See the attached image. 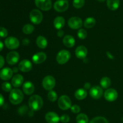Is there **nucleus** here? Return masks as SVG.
Masks as SVG:
<instances>
[{"mask_svg":"<svg viewBox=\"0 0 123 123\" xmlns=\"http://www.w3.org/2000/svg\"><path fill=\"white\" fill-rule=\"evenodd\" d=\"M28 105L32 111H38L43 107V100L40 95H31L28 100Z\"/></svg>","mask_w":123,"mask_h":123,"instance_id":"nucleus-1","label":"nucleus"},{"mask_svg":"<svg viewBox=\"0 0 123 123\" xmlns=\"http://www.w3.org/2000/svg\"><path fill=\"white\" fill-rule=\"evenodd\" d=\"M24 100L23 92L19 89H13L10 92L9 100L12 104L14 105L21 103Z\"/></svg>","mask_w":123,"mask_h":123,"instance_id":"nucleus-2","label":"nucleus"},{"mask_svg":"<svg viewBox=\"0 0 123 123\" xmlns=\"http://www.w3.org/2000/svg\"><path fill=\"white\" fill-rule=\"evenodd\" d=\"M71 57V54L68 50L62 49L56 55V62L60 65H64L66 63Z\"/></svg>","mask_w":123,"mask_h":123,"instance_id":"nucleus-3","label":"nucleus"},{"mask_svg":"<svg viewBox=\"0 0 123 123\" xmlns=\"http://www.w3.org/2000/svg\"><path fill=\"white\" fill-rule=\"evenodd\" d=\"M58 104L61 109L66 110L70 109L72 107V101L67 95H63L59 98L58 100Z\"/></svg>","mask_w":123,"mask_h":123,"instance_id":"nucleus-4","label":"nucleus"},{"mask_svg":"<svg viewBox=\"0 0 123 123\" xmlns=\"http://www.w3.org/2000/svg\"><path fill=\"white\" fill-rule=\"evenodd\" d=\"M43 14L38 9H33L30 13V18L33 24H40L43 20Z\"/></svg>","mask_w":123,"mask_h":123,"instance_id":"nucleus-5","label":"nucleus"},{"mask_svg":"<svg viewBox=\"0 0 123 123\" xmlns=\"http://www.w3.org/2000/svg\"><path fill=\"white\" fill-rule=\"evenodd\" d=\"M56 82L54 77L52 75H47L43 78L42 81V86L44 89L47 90H51L55 87Z\"/></svg>","mask_w":123,"mask_h":123,"instance_id":"nucleus-6","label":"nucleus"},{"mask_svg":"<svg viewBox=\"0 0 123 123\" xmlns=\"http://www.w3.org/2000/svg\"><path fill=\"white\" fill-rule=\"evenodd\" d=\"M4 43L6 47L10 49H16L19 47V45H20L19 40L16 37H13V36L7 37L5 40Z\"/></svg>","mask_w":123,"mask_h":123,"instance_id":"nucleus-7","label":"nucleus"},{"mask_svg":"<svg viewBox=\"0 0 123 123\" xmlns=\"http://www.w3.org/2000/svg\"><path fill=\"white\" fill-rule=\"evenodd\" d=\"M69 4L67 0H57L54 4V8L56 12H64L67 10Z\"/></svg>","mask_w":123,"mask_h":123,"instance_id":"nucleus-8","label":"nucleus"},{"mask_svg":"<svg viewBox=\"0 0 123 123\" xmlns=\"http://www.w3.org/2000/svg\"><path fill=\"white\" fill-rule=\"evenodd\" d=\"M36 6L43 11H48L52 8L51 0H35Z\"/></svg>","mask_w":123,"mask_h":123,"instance_id":"nucleus-9","label":"nucleus"},{"mask_svg":"<svg viewBox=\"0 0 123 123\" xmlns=\"http://www.w3.org/2000/svg\"><path fill=\"white\" fill-rule=\"evenodd\" d=\"M82 20L80 18L73 16L70 18L68 20V25L73 30L80 29L82 25Z\"/></svg>","mask_w":123,"mask_h":123,"instance_id":"nucleus-10","label":"nucleus"},{"mask_svg":"<svg viewBox=\"0 0 123 123\" xmlns=\"http://www.w3.org/2000/svg\"><path fill=\"white\" fill-rule=\"evenodd\" d=\"M117 91L113 88L108 89L104 93V97L109 102H113L115 101L118 98Z\"/></svg>","mask_w":123,"mask_h":123,"instance_id":"nucleus-11","label":"nucleus"},{"mask_svg":"<svg viewBox=\"0 0 123 123\" xmlns=\"http://www.w3.org/2000/svg\"><path fill=\"white\" fill-rule=\"evenodd\" d=\"M20 56L18 52L11 51L7 54L6 57L7 62L10 65H14L19 62Z\"/></svg>","mask_w":123,"mask_h":123,"instance_id":"nucleus-12","label":"nucleus"},{"mask_svg":"<svg viewBox=\"0 0 123 123\" xmlns=\"http://www.w3.org/2000/svg\"><path fill=\"white\" fill-rule=\"evenodd\" d=\"M103 90L99 86H94L90 89V95L92 98L99 99L102 96Z\"/></svg>","mask_w":123,"mask_h":123,"instance_id":"nucleus-13","label":"nucleus"},{"mask_svg":"<svg viewBox=\"0 0 123 123\" xmlns=\"http://www.w3.org/2000/svg\"><path fill=\"white\" fill-rule=\"evenodd\" d=\"M19 70L23 72H27L29 71H31L32 69V63L28 60H22L21 62H20V63H19V66H18Z\"/></svg>","mask_w":123,"mask_h":123,"instance_id":"nucleus-14","label":"nucleus"},{"mask_svg":"<svg viewBox=\"0 0 123 123\" xmlns=\"http://www.w3.org/2000/svg\"><path fill=\"white\" fill-rule=\"evenodd\" d=\"M45 119L48 123H58L60 117L54 112H49L46 114Z\"/></svg>","mask_w":123,"mask_h":123,"instance_id":"nucleus-15","label":"nucleus"},{"mask_svg":"<svg viewBox=\"0 0 123 123\" xmlns=\"http://www.w3.org/2000/svg\"><path fill=\"white\" fill-rule=\"evenodd\" d=\"M13 73V70L11 68H4L0 71V78L4 81L8 80L12 77Z\"/></svg>","mask_w":123,"mask_h":123,"instance_id":"nucleus-16","label":"nucleus"},{"mask_svg":"<svg viewBox=\"0 0 123 123\" xmlns=\"http://www.w3.org/2000/svg\"><path fill=\"white\" fill-rule=\"evenodd\" d=\"M46 54L43 52H39L32 55V60L35 64H40L46 60Z\"/></svg>","mask_w":123,"mask_h":123,"instance_id":"nucleus-17","label":"nucleus"},{"mask_svg":"<svg viewBox=\"0 0 123 123\" xmlns=\"http://www.w3.org/2000/svg\"><path fill=\"white\" fill-rule=\"evenodd\" d=\"M34 85L32 82L28 81L25 82L22 85V90L26 95H32L34 92Z\"/></svg>","mask_w":123,"mask_h":123,"instance_id":"nucleus-18","label":"nucleus"},{"mask_svg":"<svg viewBox=\"0 0 123 123\" xmlns=\"http://www.w3.org/2000/svg\"><path fill=\"white\" fill-rule=\"evenodd\" d=\"M88 54L87 48L83 45H80L76 48L75 50V55L78 59H85Z\"/></svg>","mask_w":123,"mask_h":123,"instance_id":"nucleus-19","label":"nucleus"},{"mask_svg":"<svg viewBox=\"0 0 123 123\" xmlns=\"http://www.w3.org/2000/svg\"><path fill=\"white\" fill-rule=\"evenodd\" d=\"M24 77L20 74H16L13 77L12 79V84L14 88H19L23 85Z\"/></svg>","mask_w":123,"mask_h":123,"instance_id":"nucleus-20","label":"nucleus"},{"mask_svg":"<svg viewBox=\"0 0 123 123\" xmlns=\"http://www.w3.org/2000/svg\"><path fill=\"white\" fill-rule=\"evenodd\" d=\"M64 45L67 48H72L75 45V39L71 35H66L62 40Z\"/></svg>","mask_w":123,"mask_h":123,"instance_id":"nucleus-21","label":"nucleus"},{"mask_svg":"<svg viewBox=\"0 0 123 123\" xmlns=\"http://www.w3.org/2000/svg\"><path fill=\"white\" fill-rule=\"evenodd\" d=\"M65 25V19L62 16H57L54 19V25L57 30H61Z\"/></svg>","mask_w":123,"mask_h":123,"instance_id":"nucleus-22","label":"nucleus"},{"mask_svg":"<svg viewBox=\"0 0 123 123\" xmlns=\"http://www.w3.org/2000/svg\"><path fill=\"white\" fill-rule=\"evenodd\" d=\"M36 44L38 48L41 49H44L48 46V41L43 36H39L36 39Z\"/></svg>","mask_w":123,"mask_h":123,"instance_id":"nucleus-23","label":"nucleus"},{"mask_svg":"<svg viewBox=\"0 0 123 123\" xmlns=\"http://www.w3.org/2000/svg\"><path fill=\"white\" fill-rule=\"evenodd\" d=\"M87 96V92L86 89H83V88H80L78 90H76L74 93V96L78 100H82L85 99Z\"/></svg>","mask_w":123,"mask_h":123,"instance_id":"nucleus-24","label":"nucleus"},{"mask_svg":"<svg viewBox=\"0 0 123 123\" xmlns=\"http://www.w3.org/2000/svg\"><path fill=\"white\" fill-rule=\"evenodd\" d=\"M120 5V0H107V6L111 10H116Z\"/></svg>","mask_w":123,"mask_h":123,"instance_id":"nucleus-25","label":"nucleus"},{"mask_svg":"<svg viewBox=\"0 0 123 123\" xmlns=\"http://www.w3.org/2000/svg\"><path fill=\"white\" fill-rule=\"evenodd\" d=\"M96 20L92 17H88L85 20L84 23V27L86 28H91L96 25Z\"/></svg>","mask_w":123,"mask_h":123,"instance_id":"nucleus-26","label":"nucleus"},{"mask_svg":"<svg viewBox=\"0 0 123 123\" xmlns=\"http://www.w3.org/2000/svg\"><path fill=\"white\" fill-rule=\"evenodd\" d=\"M100 85L102 88L103 89H108L110 87L111 84V81L109 77H104L101 79L100 82Z\"/></svg>","mask_w":123,"mask_h":123,"instance_id":"nucleus-27","label":"nucleus"},{"mask_svg":"<svg viewBox=\"0 0 123 123\" xmlns=\"http://www.w3.org/2000/svg\"><path fill=\"white\" fill-rule=\"evenodd\" d=\"M76 121L77 123H88V117L85 113H80L76 116Z\"/></svg>","mask_w":123,"mask_h":123,"instance_id":"nucleus-28","label":"nucleus"},{"mask_svg":"<svg viewBox=\"0 0 123 123\" xmlns=\"http://www.w3.org/2000/svg\"><path fill=\"white\" fill-rule=\"evenodd\" d=\"M34 30V27L32 25L30 24H25L22 28V31L25 34H30Z\"/></svg>","mask_w":123,"mask_h":123,"instance_id":"nucleus-29","label":"nucleus"},{"mask_svg":"<svg viewBox=\"0 0 123 123\" xmlns=\"http://www.w3.org/2000/svg\"><path fill=\"white\" fill-rule=\"evenodd\" d=\"M58 98V95L54 90H49L48 94V98L51 102H55L56 101Z\"/></svg>","mask_w":123,"mask_h":123,"instance_id":"nucleus-30","label":"nucleus"},{"mask_svg":"<svg viewBox=\"0 0 123 123\" xmlns=\"http://www.w3.org/2000/svg\"><path fill=\"white\" fill-rule=\"evenodd\" d=\"M90 123H109V122L104 117L97 116L91 119Z\"/></svg>","mask_w":123,"mask_h":123,"instance_id":"nucleus-31","label":"nucleus"},{"mask_svg":"<svg viewBox=\"0 0 123 123\" xmlns=\"http://www.w3.org/2000/svg\"><path fill=\"white\" fill-rule=\"evenodd\" d=\"M12 84H11L9 82H5L2 84L1 88H2V89L4 91L7 92H10L11 90H12Z\"/></svg>","mask_w":123,"mask_h":123,"instance_id":"nucleus-32","label":"nucleus"},{"mask_svg":"<svg viewBox=\"0 0 123 123\" xmlns=\"http://www.w3.org/2000/svg\"><path fill=\"white\" fill-rule=\"evenodd\" d=\"M85 4V0H73V6L76 8H80Z\"/></svg>","mask_w":123,"mask_h":123,"instance_id":"nucleus-33","label":"nucleus"},{"mask_svg":"<svg viewBox=\"0 0 123 123\" xmlns=\"http://www.w3.org/2000/svg\"><path fill=\"white\" fill-rule=\"evenodd\" d=\"M78 36L80 39H85L87 36V32L84 28H80L78 31Z\"/></svg>","mask_w":123,"mask_h":123,"instance_id":"nucleus-34","label":"nucleus"},{"mask_svg":"<svg viewBox=\"0 0 123 123\" xmlns=\"http://www.w3.org/2000/svg\"><path fill=\"white\" fill-rule=\"evenodd\" d=\"M7 35H8V31H7V29L2 27H0V37H6Z\"/></svg>","mask_w":123,"mask_h":123,"instance_id":"nucleus-35","label":"nucleus"},{"mask_svg":"<svg viewBox=\"0 0 123 123\" xmlns=\"http://www.w3.org/2000/svg\"><path fill=\"white\" fill-rule=\"evenodd\" d=\"M71 111L74 113H78L80 111V107L78 105L74 104L70 107Z\"/></svg>","mask_w":123,"mask_h":123,"instance_id":"nucleus-36","label":"nucleus"},{"mask_svg":"<svg viewBox=\"0 0 123 123\" xmlns=\"http://www.w3.org/2000/svg\"><path fill=\"white\" fill-rule=\"evenodd\" d=\"M60 121L63 123H67L70 121V116L67 114L62 115L61 116H60Z\"/></svg>","mask_w":123,"mask_h":123,"instance_id":"nucleus-37","label":"nucleus"},{"mask_svg":"<svg viewBox=\"0 0 123 123\" xmlns=\"http://www.w3.org/2000/svg\"><path fill=\"white\" fill-rule=\"evenodd\" d=\"M4 59L2 55H0V69L2 68L4 65Z\"/></svg>","mask_w":123,"mask_h":123,"instance_id":"nucleus-38","label":"nucleus"},{"mask_svg":"<svg viewBox=\"0 0 123 123\" xmlns=\"http://www.w3.org/2000/svg\"><path fill=\"white\" fill-rule=\"evenodd\" d=\"M64 31H62V30H59V31L57 33V36L59 37H62L64 36Z\"/></svg>","mask_w":123,"mask_h":123,"instance_id":"nucleus-39","label":"nucleus"},{"mask_svg":"<svg viewBox=\"0 0 123 123\" xmlns=\"http://www.w3.org/2000/svg\"><path fill=\"white\" fill-rule=\"evenodd\" d=\"M4 98L3 96L0 94V107L4 104Z\"/></svg>","mask_w":123,"mask_h":123,"instance_id":"nucleus-40","label":"nucleus"},{"mask_svg":"<svg viewBox=\"0 0 123 123\" xmlns=\"http://www.w3.org/2000/svg\"><path fill=\"white\" fill-rule=\"evenodd\" d=\"M84 89L88 90V89H91V84L90 83H86L84 84Z\"/></svg>","mask_w":123,"mask_h":123,"instance_id":"nucleus-41","label":"nucleus"},{"mask_svg":"<svg viewBox=\"0 0 123 123\" xmlns=\"http://www.w3.org/2000/svg\"><path fill=\"white\" fill-rule=\"evenodd\" d=\"M106 54H107V55H108V57L109 58H110V59H114V56H113L110 53H109V51H107V53H106Z\"/></svg>","mask_w":123,"mask_h":123,"instance_id":"nucleus-42","label":"nucleus"},{"mask_svg":"<svg viewBox=\"0 0 123 123\" xmlns=\"http://www.w3.org/2000/svg\"><path fill=\"white\" fill-rule=\"evenodd\" d=\"M3 48H4V43L0 41V51H1L2 50Z\"/></svg>","mask_w":123,"mask_h":123,"instance_id":"nucleus-43","label":"nucleus"},{"mask_svg":"<svg viewBox=\"0 0 123 123\" xmlns=\"http://www.w3.org/2000/svg\"><path fill=\"white\" fill-rule=\"evenodd\" d=\"M19 68H17V67H14L13 68V69L12 70H13V72H18V71H19Z\"/></svg>","mask_w":123,"mask_h":123,"instance_id":"nucleus-44","label":"nucleus"},{"mask_svg":"<svg viewBox=\"0 0 123 123\" xmlns=\"http://www.w3.org/2000/svg\"><path fill=\"white\" fill-rule=\"evenodd\" d=\"M97 1H98V2H104V1H105L106 0H97Z\"/></svg>","mask_w":123,"mask_h":123,"instance_id":"nucleus-45","label":"nucleus"},{"mask_svg":"<svg viewBox=\"0 0 123 123\" xmlns=\"http://www.w3.org/2000/svg\"></svg>","mask_w":123,"mask_h":123,"instance_id":"nucleus-46","label":"nucleus"}]
</instances>
